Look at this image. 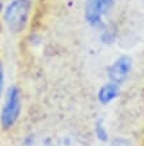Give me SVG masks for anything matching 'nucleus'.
Returning <instances> with one entry per match:
<instances>
[{
  "label": "nucleus",
  "mask_w": 144,
  "mask_h": 146,
  "mask_svg": "<svg viewBox=\"0 0 144 146\" xmlns=\"http://www.w3.org/2000/svg\"><path fill=\"white\" fill-rule=\"evenodd\" d=\"M30 12V0H13L8 4L4 12V20L8 28L13 32H20L27 25Z\"/></svg>",
  "instance_id": "nucleus-1"
},
{
  "label": "nucleus",
  "mask_w": 144,
  "mask_h": 146,
  "mask_svg": "<svg viewBox=\"0 0 144 146\" xmlns=\"http://www.w3.org/2000/svg\"><path fill=\"white\" fill-rule=\"evenodd\" d=\"M21 102H20V90L17 86H11L7 92L5 102H4L3 110H1V125L4 127H11L19 118Z\"/></svg>",
  "instance_id": "nucleus-2"
},
{
  "label": "nucleus",
  "mask_w": 144,
  "mask_h": 146,
  "mask_svg": "<svg viewBox=\"0 0 144 146\" xmlns=\"http://www.w3.org/2000/svg\"><path fill=\"white\" fill-rule=\"evenodd\" d=\"M115 0H87L85 7V19L91 27H101L103 16L114 5Z\"/></svg>",
  "instance_id": "nucleus-3"
},
{
  "label": "nucleus",
  "mask_w": 144,
  "mask_h": 146,
  "mask_svg": "<svg viewBox=\"0 0 144 146\" xmlns=\"http://www.w3.org/2000/svg\"><path fill=\"white\" fill-rule=\"evenodd\" d=\"M131 66H132V60L130 56H122L116 61H114V64H111L107 69L111 82H115L118 85L122 84L128 76Z\"/></svg>",
  "instance_id": "nucleus-4"
},
{
  "label": "nucleus",
  "mask_w": 144,
  "mask_h": 146,
  "mask_svg": "<svg viewBox=\"0 0 144 146\" xmlns=\"http://www.w3.org/2000/svg\"><path fill=\"white\" fill-rule=\"evenodd\" d=\"M118 94H119V85L110 81L108 84H105L101 88V90L98 93V100L102 104H108V102L114 100Z\"/></svg>",
  "instance_id": "nucleus-5"
},
{
  "label": "nucleus",
  "mask_w": 144,
  "mask_h": 146,
  "mask_svg": "<svg viewBox=\"0 0 144 146\" xmlns=\"http://www.w3.org/2000/svg\"><path fill=\"white\" fill-rule=\"evenodd\" d=\"M56 146H89L84 139L73 133H66L58 138Z\"/></svg>",
  "instance_id": "nucleus-6"
},
{
  "label": "nucleus",
  "mask_w": 144,
  "mask_h": 146,
  "mask_svg": "<svg viewBox=\"0 0 144 146\" xmlns=\"http://www.w3.org/2000/svg\"><path fill=\"white\" fill-rule=\"evenodd\" d=\"M21 146H52V143L48 138H44L40 135H29L24 139Z\"/></svg>",
  "instance_id": "nucleus-7"
},
{
  "label": "nucleus",
  "mask_w": 144,
  "mask_h": 146,
  "mask_svg": "<svg viewBox=\"0 0 144 146\" xmlns=\"http://www.w3.org/2000/svg\"><path fill=\"white\" fill-rule=\"evenodd\" d=\"M95 133H97V135H98V138L101 141H106L107 139V130L103 126L102 119H98L97 123H95Z\"/></svg>",
  "instance_id": "nucleus-8"
},
{
  "label": "nucleus",
  "mask_w": 144,
  "mask_h": 146,
  "mask_svg": "<svg viewBox=\"0 0 144 146\" xmlns=\"http://www.w3.org/2000/svg\"><path fill=\"white\" fill-rule=\"evenodd\" d=\"M110 146H135V145H133L131 141H128V139L116 138V139H114V141L110 143Z\"/></svg>",
  "instance_id": "nucleus-9"
},
{
  "label": "nucleus",
  "mask_w": 144,
  "mask_h": 146,
  "mask_svg": "<svg viewBox=\"0 0 144 146\" xmlns=\"http://www.w3.org/2000/svg\"><path fill=\"white\" fill-rule=\"evenodd\" d=\"M114 38H115V29L114 28H112V29H107L102 36V40L105 42H111Z\"/></svg>",
  "instance_id": "nucleus-10"
},
{
  "label": "nucleus",
  "mask_w": 144,
  "mask_h": 146,
  "mask_svg": "<svg viewBox=\"0 0 144 146\" xmlns=\"http://www.w3.org/2000/svg\"><path fill=\"white\" fill-rule=\"evenodd\" d=\"M3 82H4V70H3V65L0 62V97H1V90H3Z\"/></svg>",
  "instance_id": "nucleus-11"
}]
</instances>
